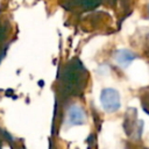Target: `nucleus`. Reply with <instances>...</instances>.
I'll return each mask as SVG.
<instances>
[{
	"mask_svg": "<svg viewBox=\"0 0 149 149\" xmlns=\"http://www.w3.org/2000/svg\"><path fill=\"white\" fill-rule=\"evenodd\" d=\"M85 69L78 59H72L65 65L62 74L59 76V86L64 95H77L79 94L85 84Z\"/></svg>",
	"mask_w": 149,
	"mask_h": 149,
	"instance_id": "obj_1",
	"label": "nucleus"
},
{
	"mask_svg": "<svg viewBox=\"0 0 149 149\" xmlns=\"http://www.w3.org/2000/svg\"><path fill=\"white\" fill-rule=\"evenodd\" d=\"M100 101L105 111L114 112L120 107V97L119 93L113 88H105L101 92Z\"/></svg>",
	"mask_w": 149,
	"mask_h": 149,
	"instance_id": "obj_2",
	"label": "nucleus"
},
{
	"mask_svg": "<svg viewBox=\"0 0 149 149\" xmlns=\"http://www.w3.org/2000/svg\"><path fill=\"white\" fill-rule=\"evenodd\" d=\"M68 120L70 125H81L85 122V114L84 111L79 106H71L68 113Z\"/></svg>",
	"mask_w": 149,
	"mask_h": 149,
	"instance_id": "obj_3",
	"label": "nucleus"
},
{
	"mask_svg": "<svg viewBox=\"0 0 149 149\" xmlns=\"http://www.w3.org/2000/svg\"><path fill=\"white\" fill-rule=\"evenodd\" d=\"M134 55L133 54H130L129 51H127V50H121V51H119L118 52V55H116V61L120 63V64H122L123 66H126L129 62H132L133 59H134Z\"/></svg>",
	"mask_w": 149,
	"mask_h": 149,
	"instance_id": "obj_4",
	"label": "nucleus"
},
{
	"mask_svg": "<svg viewBox=\"0 0 149 149\" xmlns=\"http://www.w3.org/2000/svg\"><path fill=\"white\" fill-rule=\"evenodd\" d=\"M100 0H74L76 6H80L85 9H91L99 3Z\"/></svg>",
	"mask_w": 149,
	"mask_h": 149,
	"instance_id": "obj_5",
	"label": "nucleus"
},
{
	"mask_svg": "<svg viewBox=\"0 0 149 149\" xmlns=\"http://www.w3.org/2000/svg\"><path fill=\"white\" fill-rule=\"evenodd\" d=\"M6 31H7L6 26H5L3 23L0 22V42L3 41V40L6 38Z\"/></svg>",
	"mask_w": 149,
	"mask_h": 149,
	"instance_id": "obj_6",
	"label": "nucleus"
}]
</instances>
